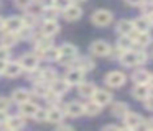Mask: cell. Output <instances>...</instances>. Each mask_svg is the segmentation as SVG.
Returning <instances> with one entry per match:
<instances>
[{
  "label": "cell",
  "instance_id": "6da1fadb",
  "mask_svg": "<svg viewBox=\"0 0 153 131\" xmlns=\"http://www.w3.org/2000/svg\"><path fill=\"white\" fill-rule=\"evenodd\" d=\"M146 61V54L143 51H132V49H127L122 52L120 56V62H122L125 67H133V66L143 64Z\"/></svg>",
  "mask_w": 153,
  "mask_h": 131
},
{
  "label": "cell",
  "instance_id": "7a4b0ae2",
  "mask_svg": "<svg viewBox=\"0 0 153 131\" xmlns=\"http://www.w3.org/2000/svg\"><path fill=\"white\" fill-rule=\"evenodd\" d=\"M59 49V57H58V61L61 62V64L66 66L68 62H73L74 59H76L77 56V48L74 44H69V43H66V44H63Z\"/></svg>",
  "mask_w": 153,
  "mask_h": 131
},
{
  "label": "cell",
  "instance_id": "3957f363",
  "mask_svg": "<svg viewBox=\"0 0 153 131\" xmlns=\"http://www.w3.org/2000/svg\"><path fill=\"white\" fill-rule=\"evenodd\" d=\"M112 20H114L112 12H110V10H104V8L96 10V12L92 13V16H91V21L96 26H100V28H102V26H107L109 23H112Z\"/></svg>",
  "mask_w": 153,
  "mask_h": 131
},
{
  "label": "cell",
  "instance_id": "277c9868",
  "mask_svg": "<svg viewBox=\"0 0 153 131\" xmlns=\"http://www.w3.org/2000/svg\"><path fill=\"white\" fill-rule=\"evenodd\" d=\"M38 64H40V56L38 54H33V52H28V54H23L20 59V66L23 71H36L38 69Z\"/></svg>",
  "mask_w": 153,
  "mask_h": 131
},
{
  "label": "cell",
  "instance_id": "5b68a950",
  "mask_svg": "<svg viewBox=\"0 0 153 131\" xmlns=\"http://www.w3.org/2000/svg\"><path fill=\"white\" fill-rule=\"evenodd\" d=\"M125 80H127L125 74L120 72V71H112L105 75V84L109 85V87H122V85L125 84Z\"/></svg>",
  "mask_w": 153,
  "mask_h": 131
},
{
  "label": "cell",
  "instance_id": "8992f818",
  "mask_svg": "<svg viewBox=\"0 0 153 131\" xmlns=\"http://www.w3.org/2000/svg\"><path fill=\"white\" fill-rule=\"evenodd\" d=\"M84 79V71H81L79 67H73V69H68L66 75H64V80L68 82L69 85H77L81 84Z\"/></svg>",
  "mask_w": 153,
  "mask_h": 131
},
{
  "label": "cell",
  "instance_id": "52a82bcc",
  "mask_svg": "<svg viewBox=\"0 0 153 131\" xmlns=\"http://www.w3.org/2000/svg\"><path fill=\"white\" fill-rule=\"evenodd\" d=\"M89 49H91V52H92L94 56H99V57L110 54V46L107 44L105 41H102V39H99V41H94L92 44H91Z\"/></svg>",
  "mask_w": 153,
  "mask_h": 131
},
{
  "label": "cell",
  "instance_id": "ba28073f",
  "mask_svg": "<svg viewBox=\"0 0 153 131\" xmlns=\"http://www.w3.org/2000/svg\"><path fill=\"white\" fill-rule=\"evenodd\" d=\"M23 25H25V20L20 18V16H10L4 21V28L10 33H17Z\"/></svg>",
  "mask_w": 153,
  "mask_h": 131
},
{
  "label": "cell",
  "instance_id": "9c48e42d",
  "mask_svg": "<svg viewBox=\"0 0 153 131\" xmlns=\"http://www.w3.org/2000/svg\"><path fill=\"white\" fill-rule=\"evenodd\" d=\"M92 98L97 105L105 107V105H109L110 102H112V93H110L109 90H97L96 88V92L92 93Z\"/></svg>",
  "mask_w": 153,
  "mask_h": 131
},
{
  "label": "cell",
  "instance_id": "30bf717a",
  "mask_svg": "<svg viewBox=\"0 0 153 131\" xmlns=\"http://www.w3.org/2000/svg\"><path fill=\"white\" fill-rule=\"evenodd\" d=\"M63 12H64V18H66L68 21H76V20H79L81 16H82V10H81V7L73 5V3H71L66 10H63Z\"/></svg>",
  "mask_w": 153,
  "mask_h": 131
},
{
  "label": "cell",
  "instance_id": "8fae6325",
  "mask_svg": "<svg viewBox=\"0 0 153 131\" xmlns=\"http://www.w3.org/2000/svg\"><path fill=\"white\" fill-rule=\"evenodd\" d=\"M123 120H125V126L130 128V130H137L142 124V116L138 113H130V111H127Z\"/></svg>",
  "mask_w": 153,
  "mask_h": 131
},
{
  "label": "cell",
  "instance_id": "7c38bea8",
  "mask_svg": "<svg viewBox=\"0 0 153 131\" xmlns=\"http://www.w3.org/2000/svg\"><path fill=\"white\" fill-rule=\"evenodd\" d=\"M22 66L20 62H5V67H4V74L7 75V77H18V75L22 74Z\"/></svg>",
  "mask_w": 153,
  "mask_h": 131
},
{
  "label": "cell",
  "instance_id": "4fadbf2b",
  "mask_svg": "<svg viewBox=\"0 0 153 131\" xmlns=\"http://www.w3.org/2000/svg\"><path fill=\"white\" fill-rule=\"evenodd\" d=\"M50 88L53 92H56L58 95H64L68 92V88H69V84H68L66 80H64V79H54L53 82H51L50 84Z\"/></svg>",
  "mask_w": 153,
  "mask_h": 131
},
{
  "label": "cell",
  "instance_id": "5bb4252c",
  "mask_svg": "<svg viewBox=\"0 0 153 131\" xmlns=\"http://www.w3.org/2000/svg\"><path fill=\"white\" fill-rule=\"evenodd\" d=\"M36 110H38V105L33 103V102H30V100L20 103V113H22V116L33 118V115L36 113Z\"/></svg>",
  "mask_w": 153,
  "mask_h": 131
},
{
  "label": "cell",
  "instance_id": "9a60e30c",
  "mask_svg": "<svg viewBox=\"0 0 153 131\" xmlns=\"http://www.w3.org/2000/svg\"><path fill=\"white\" fill-rule=\"evenodd\" d=\"M148 93H150L148 84H135V87H133V90H132V95L137 100H145V98L148 97Z\"/></svg>",
  "mask_w": 153,
  "mask_h": 131
},
{
  "label": "cell",
  "instance_id": "2e32d148",
  "mask_svg": "<svg viewBox=\"0 0 153 131\" xmlns=\"http://www.w3.org/2000/svg\"><path fill=\"white\" fill-rule=\"evenodd\" d=\"M63 116H64L63 110H61V108H56V107L50 108V110L46 111V121L54 123V124H58L59 121H63Z\"/></svg>",
  "mask_w": 153,
  "mask_h": 131
},
{
  "label": "cell",
  "instance_id": "e0dca14e",
  "mask_svg": "<svg viewBox=\"0 0 153 131\" xmlns=\"http://www.w3.org/2000/svg\"><path fill=\"white\" fill-rule=\"evenodd\" d=\"M135 31V28H133V23L128 21V20H120L119 23H117V33L122 36H128L132 35V33Z\"/></svg>",
  "mask_w": 153,
  "mask_h": 131
},
{
  "label": "cell",
  "instance_id": "ac0fdd59",
  "mask_svg": "<svg viewBox=\"0 0 153 131\" xmlns=\"http://www.w3.org/2000/svg\"><path fill=\"white\" fill-rule=\"evenodd\" d=\"M59 31V25L56 20H45L43 23V35L45 36H53Z\"/></svg>",
  "mask_w": 153,
  "mask_h": 131
},
{
  "label": "cell",
  "instance_id": "d6986e66",
  "mask_svg": "<svg viewBox=\"0 0 153 131\" xmlns=\"http://www.w3.org/2000/svg\"><path fill=\"white\" fill-rule=\"evenodd\" d=\"M64 111H66V115H69V116H81V115L84 113V108H82V103H77V102H71V103L66 105V108H64Z\"/></svg>",
  "mask_w": 153,
  "mask_h": 131
},
{
  "label": "cell",
  "instance_id": "ffe728a7",
  "mask_svg": "<svg viewBox=\"0 0 153 131\" xmlns=\"http://www.w3.org/2000/svg\"><path fill=\"white\" fill-rule=\"evenodd\" d=\"M4 124L8 130H22L25 126V120L22 116H8Z\"/></svg>",
  "mask_w": 153,
  "mask_h": 131
},
{
  "label": "cell",
  "instance_id": "44dd1931",
  "mask_svg": "<svg viewBox=\"0 0 153 131\" xmlns=\"http://www.w3.org/2000/svg\"><path fill=\"white\" fill-rule=\"evenodd\" d=\"M133 23V28L137 29V31H148L150 28H152V23H150L148 16H140V18H137Z\"/></svg>",
  "mask_w": 153,
  "mask_h": 131
},
{
  "label": "cell",
  "instance_id": "7402d4cb",
  "mask_svg": "<svg viewBox=\"0 0 153 131\" xmlns=\"http://www.w3.org/2000/svg\"><path fill=\"white\" fill-rule=\"evenodd\" d=\"M132 41L138 46H146L152 43V36L148 35V31H138L135 36L132 38Z\"/></svg>",
  "mask_w": 153,
  "mask_h": 131
},
{
  "label": "cell",
  "instance_id": "603a6c76",
  "mask_svg": "<svg viewBox=\"0 0 153 131\" xmlns=\"http://www.w3.org/2000/svg\"><path fill=\"white\" fill-rule=\"evenodd\" d=\"M77 85H79V95L81 97L89 98V97H92V93L96 92V85L89 84V82H81V84H77Z\"/></svg>",
  "mask_w": 153,
  "mask_h": 131
},
{
  "label": "cell",
  "instance_id": "cb8c5ba5",
  "mask_svg": "<svg viewBox=\"0 0 153 131\" xmlns=\"http://www.w3.org/2000/svg\"><path fill=\"white\" fill-rule=\"evenodd\" d=\"M12 100L17 102V103H23V102L30 100V92L25 90V88H17L12 93Z\"/></svg>",
  "mask_w": 153,
  "mask_h": 131
},
{
  "label": "cell",
  "instance_id": "d4e9b609",
  "mask_svg": "<svg viewBox=\"0 0 153 131\" xmlns=\"http://www.w3.org/2000/svg\"><path fill=\"white\" fill-rule=\"evenodd\" d=\"M150 72L145 71V69H138V71L133 72V82L135 84H148V79H150Z\"/></svg>",
  "mask_w": 153,
  "mask_h": 131
},
{
  "label": "cell",
  "instance_id": "484cf974",
  "mask_svg": "<svg viewBox=\"0 0 153 131\" xmlns=\"http://www.w3.org/2000/svg\"><path fill=\"white\" fill-rule=\"evenodd\" d=\"M82 108H84V113L86 115H89V116H96V115H99L100 113V105H97L96 102H89V103H84L82 105Z\"/></svg>",
  "mask_w": 153,
  "mask_h": 131
},
{
  "label": "cell",
  "instance_id": "4316f807",
  "mask_svg": "<svg viewBox=\"0 0 153 131\" xmlns=\"http://www.w3.org/2000/svg\"><path fill=\"white\" fill-rule=\"evenodd\" d=\"M127 111H128V107H127V103H123V102H119V103L112 105V115L117 118H123Z\"/></svg>",
  "mask_w": 153,
  "mask_h": 131
},
{
  "label": "cell",
  "instance_id": "83f0119b",
  "mask_svg": "<svg viewBox=\"0 0 153 131\" xmlns=\"http://www.w3.org/2000/svg\"><path fill=\"white\" fill-rule=\"evenodd\" d=\"M0 43H2V46H4V48H10V46H13L15 43H17V35H15V33L7 31L5 35H2Z\"/></svg>",
  "mask_w": 153,
  "mask_h": 131
},
{
  "label": "cell",
  "instance_id": "f1b7e54d",
  "mask_svg": "<svg viewBox=\"0 0 153 131\" xmlns=\"http://www.w3.org/2000/svg\"><path fill=\"white\" fill-rule=\"evenodd\" d=\"M51 46V39L50 36H45V38H40L36 41V52H40V54H43L45 51H46L48 48Z\"/></svg>",
  "mask_w": 153,
  "mask_h": 131
},
{
  "label": "cell",
  "instance_id": "f546056e",
  "mask_svg": "<svg viewBox=\"0 0 153 131\" xmlns=\"http://www.w3.org/2000/svg\"><path fill=\"white\" fill-rule=\"evenodd\" d=\"M48 90H50V85H48L46 82H43V80L38 82V84H35V87H33L35 95H38V97H45Z\"/></svg>",
  "mask_w": 153,
  "mask_h": 131
},
{
  "label": "cell",
  "instance_id": "4dcf8cb0",
  "mask_svg": "<svg viewBox=\"0 0 153 131\" xmlns=\"http://www.w3.org/2000/svg\"><path fill=\"white\" fill-rule=\"evenodd\" d=\"M43 56H45V59H48V61H58V57H59V49L50 46V48L43 52Z\"/></svg>",
  "mask_w": 153,
  "mask_h": 131
},
{
  "label": "cell",
  "instance_id": "1f68e13d",
  "mask_svg": "<svg viewBox=\"0 0 153 131\" xmlns=\"http://www.w3.org/2000/svg\"><path fill=\"white\" fill-rule=\"evenodd\" d=\"M56 77H58V74L53 71V69H45V71L41 72V80L46 82L48 85H50V84H51V82H53Z\"/></svg>",
  "mask_w": 153,
  "mask_h": 131
},
{
  "label": "cell",
  "instance_id": "d6a6232c",
  "mask_svg": "<svg viewBox=\"0 0 153 131\" xmlns=\"http://www.w3.org/2000/svg\"><path fill=\"white\" fill-rule=\"evenodd\" d=\"M77 67L81 69V71H91V69L94 67V62L91 61L89 57H82V59H79V61H77Z\"/></svg>",
  "mask_w": 153,
  "mask_h": 131
},
{
  "label": "cell",
  "instance_id": "836d02e7",
  "mask_svg": "<svg viewBox=\"0 0 153 131\" xmlns=\"http://www.w3.org/2000/svg\"><path fill=\"white\" fill-rule=\"evenodd\" d=\"M27 8H28V12H30L31 16H38L40 13H43V7H41L40 3H33V2H31Z\"/></svg>",
  "mask_w": 153,
  "mask_h": 131
},
{
  "label": "cell",
  "instance_id": "e575fe53",
  "mask_svg": "<svg viewBox=\"0 0 153 131\" xmlns=\"http://www.w3.org/2000/svg\"><path fill=\"white\" fill-rule=\"evenodd\" d=\"M132 39L128 38V36H120L119 43H117V46H119L120 49H123V51H127V49H130V46H132Z\"/></svg>",
  "mask_w": 153,
  "mask_h": 131
},
{
  "label": "cell",
  "instance_id": "d590c367",
  "mask_svg": "<svg viewBox=\"0 0 153 131\" xmlns=\"http://www.w3.org/2000/svg\"><path fill=\"white\" fill-rule=\"evenodd\" d=\"M43 15H45V20H56L58 18V8H54V7H48L46 12H45Z\"/></svg>",
  "mask_w": 153,
  "mask_h": 131
},
{
  "label": "cell",
  "instance_id": "8d00e7d4",
  "mask_svg": "<svg viewBox=\"0 0 153 131\" xmlns=\"http://www.w3.org/2000/svg\"><path fill=\"white\" fill-rule=\"evenodd\" d=\"M71 2L73 0H53V7L58 10H66L71 5Z\"/></svg>",
  "mask_w": 153,
  "mask_h": 131
},
{
  "label": "cell",
  "instance_id": "74e56055",
  "mask_svg": "<svg viewBox=\"0 0 153 131\" xmlns=\"http://www.w3.org/2000/svg\"><path fill=\"white\" fill-rule=\"evenodd\" d=\"M140 7H142L143 13H145L146 16H150V15L153 13V2H143Z\"/></svg>",
  "mask_w": 153,
  "mask_h": 131
},
{
  "label": "cell",
  "instance_id": "f35d334b",
  "mask_svg": "<svg viewBox=\"0 0 153 131\" xmlns=\"http://www.w3.org/2000/svg\"><path fill=\"white\" fill-rule=\"evenodd\" d=\"M33 118L36 121H46V110H40V108H38L36 113L33 115Z\"/></svg>",
  "mask_w": 153,
  "mask_h": 131
},
{
  "label": "cell",
  "instance_id": "ab89813d",
  "mask_svg": "<svg viewBox=\"0 0 153 131\" xmlns=\"http://www.w3.org/2000/svg\"><path fill=\"white\" fill-rule=\"evenodd\" d=\"M8 57H10L8 48H4V46H0V61H8Z\"/></svg>",
  "mask_w": 153,
  "mask_h": 131
},
{
  "label": "cell",
  "instance_id": "60d3db41",
  "mask_svg": "<svg viewBox=\"0 0 153 131\" xmlns=\"http://www.w3.org/2000/svg\"><path fill=\"white\" fill-rule=\"evenodd\" d=\"M145 108L150 111H153V95L148 93V97L145 98Z\"/></svg>",
  "mask_w": 153,
  "mask_h": 131
},
{
  "label": "cell",
  "instance_id": "b9f144b4",
  "mask_svg": "<svg viewBox=\"0 0 153 131\" xmlns=\"http://www.w3.org/2000/svg\"><path fill=\"white\" fill-rule=\"evenodd\" d=\"M31 2H33V0H15V5H17L18 8H27Z\"/></svg>",
  "mask_w": 153,
  "mask_h": 131
},
{
  "label": "cell",
  "instance_id": "7bdbcfd3",
  "mask_svg": "<svg viewBox=\"0 0 153 131\" xmlns=\"http://www.w3.org/2000/svg\"><path fill=\"white\" fill-rule=\"evenodd\" d=\"M10 107V100L5 97H0V110H7Z\"/></svg>",
  "mask_w": 153,
  "mask_h": 131
},
{
  "label": "cell",
  "instance_id": "ee69618b",
  "mask_svg": "<svg viewBox=\"0 0 153 131\" xmlns=\"http://www.w3.org/2000/svg\"><path fill=\"white\" fill-rule=\"evenodd\" d=\"M38 3H40L43 8H48V7H53V0H38Z\"/></svg>",
  "mask_w": 153,
  "mask_h": 131
},
{
  "label": "cell",
  "instance_id": "f6af8a7d",
  "mask_svg": "<svg viewBox=\"0 0 153 131\" xmlns=\"http://www.w3.org/2000/svg\"><path fill=\"white\" fill-rule=\"evenodd\" d=\"M8 115H7V110H0V124H4L7 121Z\"/></svg>",
  "mask_w": 153,
  "mask_h": 131
},
{
  "label": "cell",
  "instance_id": "bcb514c9",
  "mask_svg": "<svg viewBox=\"0 0 153 131\" xmlns=\"http://www.w3.org/2000/svg\"><path fill=\"white\" fill-rule=\"evenodd\" d=\"M143 2H145V0H127V3L132 5V7H140Z\"/></svg>",
  "mask_w": 153,
  "mask_h": 131
},
{
  "label": "cell",
  "instance_id": "7dc6e473",
  "mask_svg": "<svg viewBox=\"0 0 153 131\" xmlns=\"http://www.w3.org/2000/svg\"><path fill=\"white\" fill-rule=\"evenodd\" d=\"M58 128H61V130H73V126H71V124H63L61 121L58 123Z\"/></svg>",
  "mask_w": 153,
  "mask_h": 131
},
{
  "label": "cell",
  "instance_id": "c3c4849f",
  "mask_svg": "<svg viewBox=\"0 0 153 131\" xmlns=\"http://www.w3.org/2000/svg\"><path fill=\"white\" fill-rule=\"evenodd\" d=\"M104 130H119V126H115V124H105Z\"/></svg>",
  "mask_w": 153,
  "mask_h": 131
},
{
  "label": "cell",
  "instance_id": "681fc988",
  "mask_svg": "<svg viewBox=\"0 0 153 131\" xmlns=\"http://www.w3.org/2000/svg\"><path fill=\"white\" fill-rule=\"evenodd\" d=\"M146 128H150V130H153V120H150L148 123H146Z\"/></svg>",
  "mask_w": 153,
  "mask_h": 131
},
{
  "label": "cell",
  "instance_id": "f907efd6",
  "mask_svg": "<svg viewBox=\"0 0 153 131\" xmlns=\"http://www.w3.org/2000/svg\"><path fill=\"white\" fill-rule=\"evenodd\" d=\"M5 62H7V61H0V72L4 71V67H5Z\"/></svg>",
  "mask_w": 153,
  "mask_h": 131
},
{
  "label": "cell",
  "instance_id": "816d5d0a",
  "mask_svg": "<svg viewBox=\"0 0 153 131\" xmlns=\"http://www.w3.org/2000/svg\"><path fill=\"white\" fill-rule=\"evenodd\" d=\"M148 84L153 87V75H150V79H148Z\"/></svg>",
  "mask_w": 153,
  "mask_h": 131
},
{
  "label": "cell",
  "instance_id": "f5cc1de1",
  "mask_svg": "<svg viewBox=\"0 0 153 131\" xmlns=\"http://www.w3.org/2000/svg\"><path fill=\"white\" fill-rule=\"evenodd\" d=\"M0 29H4V20L0 18Z\"/></svg>",
  "mask_w": 153,
  "mask_h": 131
},
{
  "label": "cell",
  "instance_id": "db71d44e",
  "mask_svg": "<svg viewBox=\"0 0 153 131\" xmlns=\"http://www.w3.org/2000/svg\"><path fill=\"white\" fill-rule=\"evenodd\" d=\"M148 20H150V23H152V25H153V13H152V15L148 16Z\"/></svg>",
  "mask_w": 153,
  "mask_h": 131
}]
</instances>
